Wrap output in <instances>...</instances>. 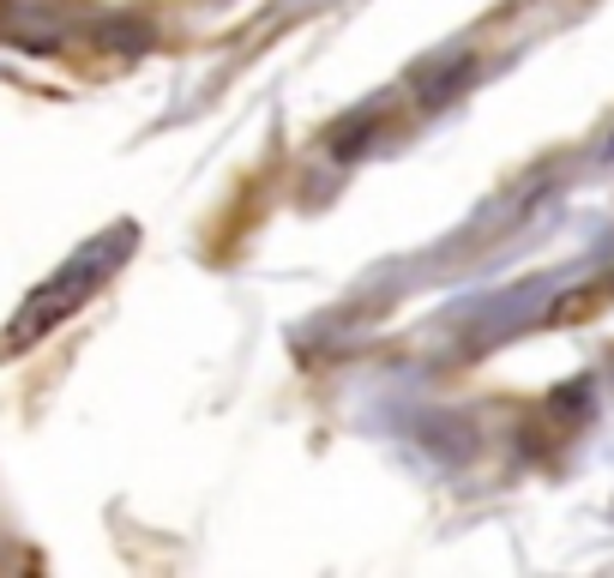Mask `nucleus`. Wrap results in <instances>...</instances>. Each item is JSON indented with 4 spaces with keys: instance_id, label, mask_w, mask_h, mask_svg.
<instances>
[{
    "instance_id": "1",
    "label": "nucleus",
    "mask_w": 614,
    "mask_h": 578,
    "mask_svg": "<svg viewBox=\"0 0 614 578\" xmlns=\"http://www.w3.org/2000/svg\"><path fill=\"white\" fill-rule=\"evenodd\" d=\"M133 235H139L133 224H115L109 235L85 242L79 254H72V259L61 265V272H55L49 284L37 290V302H31L19 320L7 325V350H25V344H37L42 332H55V325H61V320L72 314V307H79L85 295H91V290L103 284V277H109L115 265H121V259L133 254Z\"/></svg>"
},
{
    "instance_id": "2",
    "label": "nucleus",
    "mask_w": 614,
    "mask_h": 578,
    "mask_svg": "<svg viewBox=\"0 0 614 578\" xmlns=\"http://www.w3.org/2000/svg\"><path fill=\"white\" fill-rule=\"evenodd\" d=\"M373 133H386L380 115H355L343 133H332V151H338V157H355V151H362V139H373Z\"/></svg>"
}]
</instances>
